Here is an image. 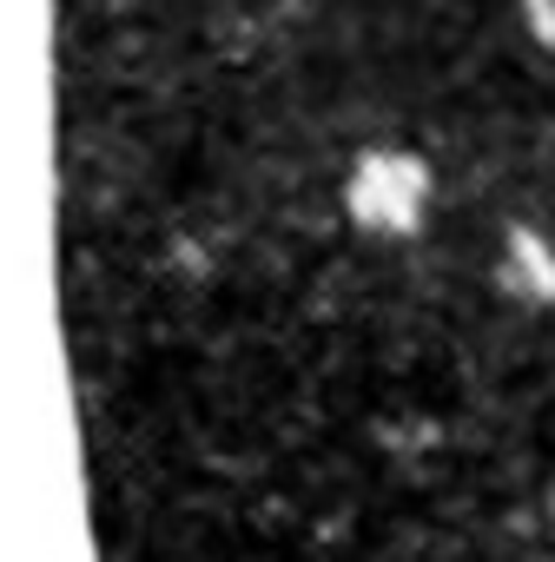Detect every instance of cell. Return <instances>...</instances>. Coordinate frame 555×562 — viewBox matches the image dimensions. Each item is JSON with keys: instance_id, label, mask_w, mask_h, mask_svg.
I'll return each instance as SVG.
<instances>
[{"instance_id": "obj_1", "label": "cell", "mask_w": 555, "mask_h": 562, "mask_svg": "<svg viewBox=\"0 0 555 562\" xmlns=\"http://www.w3.org/2000/svg\"><path fill=\"white\" fill-rule=\"evenodd\" d=\"M423 192H430V186H423L417 159H404V153H371V159L358 166L351 205H358L364 225H377V232H404V225H417Z\"/></svg>"}]
</instances>
